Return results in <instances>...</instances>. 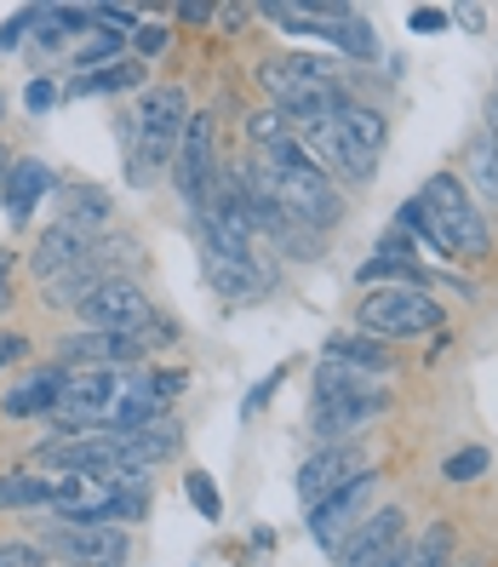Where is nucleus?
<instances>
[{
	"instance_id": "1",
	"label": "nucleus",
	"mask_w": 498,
	"mask_h": 567,
	"mask_svg": "<svg viewBox=\"0 0 498 567\" xmlns=\"http://www.w3.org/2000/svg\"><path fill=\"white\" fill-rule=\"evenodd\" d=\"M395 229L424 236L442 258H487L492 252V229H487L481 207L470 202V189H464L453 173H429L413 202H402Z\"/></svg>"
},
{
	"instance_id": "2",
	"label": "nucleus",
	"mask_w": 498,
	"mask_h": 567,
	"mask_svg": "<svg viewBox=\"0 0 498 567\" xmlns=\"http://www.w3.org/2000/svg\"><path fill=\"white\" fill-rule=\"evenodd\" d=\"M184 126H189L184 86H149L126 126V184H138V189L155 184L184 144Z\"/></svg>"
},
{
	"instance_id": "3",
	"label": "nucleus",
	"mask_w": 498,
	"mask_h": 567,
	"mask_svg": "<svg viewBox=\"0 0 498 567\" xmlns=\"http://www.w3.org/2000/svg\"><path fill=\"white\" fill-rule=\"evenodd\" d=\"M263 166V161H258ZM270 173V166H263ZM270 184H276V202H281V213L292 218V224H304V229H332L344 218V195H339V184H332L315 161H298V166H281V173H270Z\"/></svg>"
},
{
	"instance_id": "4",
	"label": "nucleus",
	"mask_w": 498,
	"mask_h": 567,
	"mask_svg": "<svg viewBox=\"0 0 498 567\" xmlns=\"http://www.w3.org/2000/svg\"><path fill=\"white\" fill-rule=\"evenodd\" d=\"M367 339H413V332H436L442 327V305L424 287H373L355 310Z\"/></svg>"
},
{
	"instance_id": "5",
	"label": "nucleus",
	"mask_w": 498,
	"mask_h": 567,
	"mask_svg": "<svg viewBox=\"0 0 498 567\" xmlns=\"http://www.w3.org/2000/svg\"><path fill=\"white\" fill-rule=\"evenodd\" d=\"M149 344H173V327L166 321H155L149 332H92V327H81L58 344V367L63 373H70V367H81V373L86 367H138Z\"/></svg>"
},
{
	"instance_id": "6",
	"label": "nucleus",
	"mask_w": 498,
	"mask_h": 567,
	"mask_svg": "<svg viewBox=\"0 0 498 567\" xmlns=\"http://www.w3.org/2000/svg\"><path fill=\"white\" fill-rule=\"evenodd\" d=\"M35 545L46 556H58V561H70V567H126V556H132L126 527H86V522L41 527Z\"/></svg>"
},
{
	"instance_id": "7",
	"label": "nucleus",
	"mask_w": 498,
	"mask_h": 567,
	"mask_svg": "<svg viewBox=\"0 0 498 567\" xmlns=\"http://www.w3.org/2000/svg\"><path fill=\"white\" fill-rule=\"evenodd\" d=\"M373 493H378V471H361V476H350L339 493H326L321 505L310 511V539H315L321 550H339L350 533L373 516Z\"/></svg>"
},
{
	"instance_id": "8",
	"label": "nucleus",
	"mask_w": 498,
	"mask_h": 567,
	"mask_svg": "<svg viewBox=\"0 0 498 567\" xmlns=\"http://www.w3.org/2000/svg\"><path fill=\"white\" fill-rule=\"evenodd\" d=\"M75 316H81L92 332H149V327L160 321L155 305H149V292L132 281V276H110Z\"/></svg>"
},
{
	"instance_id": "9",
	"label": "nucleus",
	"mask_w": 498,
	"mask_h": 567,
	"mask_svg": "<svg viewBox=\"0 0 498 567\" xmlns=\"http://www.w3.org/2000/svg\"><path fill=\"white\" fill-rule=\"evenodd\" d=\"M212 138H218V126H212V115L201 110V115H189L184 144H178V155H173V178H178V195H184V207H189V213H201V207H207L212 178H218Z\"/></svg>"
},
{
	"instance_id": "10",
	"label": "nucleus",
	"mask_w": 498,
	"mask_h": 567,
	"mask_svg": "<svg viewBox=\"0 0 498 567\" xmlns=\"http://www.w3.org/2000/svg\"><path fill=\"white\" fill-rule=\"evenodd\" d=\"M298 144H304V155L321 166L326 178H344V184H373V155L361 150V144H350L344 132H339V121H321V126H304L298 132Z\"/></svg>"
},
{
	"instance_id": "11",
	"label": "nucleus",
	"mask_w": 498,
	"mask_h": 567,
	"mask_svg": "<svg viewBox=\"0 0 498 567\" xmlns=\"http://www.w3.org/2000/svg\"><path fill=\"white\" fill-rule=\"evenodd\" d=\"M390 408V395L378 390V384H367V390H350V395H315V408H310V430L321 436V447H332V442H344V436H355L367 419H378Z\"/></svg>"
},
{
	"instance_id": "12",
	"label": "nucleus",
	"mask_w": 498,
	"mask_h": 567,
	"mask_svg": "<svg viewBox=\"0 0 498 567\" xmlns=\"http://www.w3.org/2000/svg\"><path fill=\"white\" fill-rule=\"evenodd\" d=\"M367 464H361V453L350 447V442H332V447H315L310 458H304V471H298V505L304 511H315L326 493H339L350 476H361Z\"/></svg>"
},
{
	"instance_id": "13",
	"label": "nucleus",
	"mask_w": 498,
	"mask_h": 567,
	"mask_svg": "<svg viewBox=\"0 0 498 567\" xmlns=\"http://www.w3.org/2000/svg\"><path fill=\"white\" fill-rule=\"evenodd\" d=\"M402 539H407V516L395 511V505H384V511H373L367 522H361L332 556H339L344 567H373L390 545H402Z\"/></svg>"
},
{
	"instance_id": "14",
	"label": "nucleus",
	"mask_w": 498,
	"mask_h": 567,
	"mask_svg": "<svg viewBox=\"0 0 498 567\" xmlns=\"http://www.w3.org/2000/svg\"><path fill=\"white\" fill-rule=\"evenodd\" d=\"M178 436H184V430H178L173 419L144 424V430H110L121 471H149V464H166V458L178 453Z\"/></svg>"
},
{
	"instance_id": "15",
	"label": "nucleus",
	"mask_w": 498,
	"mask_h": 567,
	"mask_svg": "<svg viewBox=\"0 0 498 567\" xmlns=\"http://www.w3.org/2000/svg\"><path fill=\"white\" fill-rule=\"evenodd\" d=\"M58 184V173L41 161V155H18L12 161V173H7V184H0V202H7V218L12 224H23L29 213H35L41 202H46V189Z\"/></svg>"
},
{
	"instance_id": "16",
	"label": "nucleus",
	"mask_w": 498,
	"mask_h": 567,
	"mask_svg": "<svg viewBox=\"0 0 498 567\" xmlns=\"http://www.w3.org/2000/svg\"><path fill=\"white\" fill-rule=\"evenodd\" d=\"M63 367L52 361V367H35L29 379H18L7 395H0V413L7 419H46L52 408H58V395H63Z\"/></svg>"
},
{
	"instance_id": "17",
	"label": "nucleus",
	"mask_w": 498,
	"mask_h": 567,
	"mask_svg": "<svg viewBox=\"0 0 498 567\" xmlns=\"http://www.w3.org/2000/svg\"><path fill=\"white\" fill-rule=\"evenodd\" d=\"M390 276H395V287H418V247H413L407 229H390V236L378 241V258H367V264L355 270L361 287H378V281H390Z\"/></svg>"
},
{
	"instance_id": "18",
	"label": "nucleus",
	"mask_w": 498,
	"mask_h": 567,
	"mask_svg": "<svg viewBox=\"0 0 498 567\" xmlns=\"http://www.w3.org/2000/svg\"><path fill=\"white\" fill-rule=\"evenodd\" d=\"M92 252V236L86 229H75V224H52L46 236L35 241V252H29V270H35V281H52V276H63L70 264H81Z\"/></svg>"
},
{
	"instance_id": "19",
	"label": "nucleus",
	"mask_w": 498,
	"mask_h": 567,
	"mask_svg": "<svg viewBox=\"0 0 498 567\" xmlns=\"http://www.w3.org/2000/svg\"><path fill=\"white\" fill-rule=\"evenodd\" d=\"M0 511H52V476L46 471L0 476Z\"/></svg>"
},
{
	"instance_id": "20",
	"label": "nucleus",
	"mask_w": 498,
	"mask_h": 567,
	"mask_svg": "<svg viewBox=\"0 0 498 567\" xmlns=\"http://www.w3.org/2000/svg\"><path fill=\"white\" fill-rule=\"evenodd\" d=\"M144 81V63L138 58H121L110 63V70H92V75H70V86H63V97H92V92H126Z\"/></svg>"
},
{
	"instance_id": "21",
	"label": "nucleus",
	"mask_w": 498,
	"mask_h": 567,
	"mask_svg": "<svg viewBox=\"0 0 498 567\" xmlns=\"http://www.w3.org/2000/svg\"><path fill=\"white\" fill-rule=\"evenodd\" d=\"M63 224H75V229H104L110 224V195L104 189H92V184H70L63 189Z\"/></svg>"
},
{
	"instance_id": "22",
	"label": "nucleus",
	"mask_w": 498,
	"mask_h": 567,
	"mask_svg": "<svg viewBox=\"0 0 498 567\" xmlns=\"http://www.w3.org/2000/svg\"><path fill=\"white\" fill-rule=\"evenodd\" d=\"M326 361H344L355 367V373H390V350L373 344V339H350V332H339V339H326Z\"/></svg>"
},
{
	"instance_id": "23",
	"label": "nucleus",
	"mask_w": 498,
	"mask_h": 567,
	"mask_svg": "<svg viewBox=\"0 0 498 567\" xmlns=\"http://www.w3.org/2000/svg\"><path fill=\"white\" fill-rule=\"evenodd\" d=\"M332 121H339V132H344L350 144H361V150L378 161V150H384V115L378 110H367V104H355V97H350V104L332 115Z\"/></svg>"
},
{
	"instance_id": "24",
	"label": "nucleus",
	"mask_w": 498,
	"mask_h": 567,
	"mask_svg": "<svg viewBox=\"0 0 498 567\" xmlns=\"http://www.w3.org/2000/svg\"><path fill=\"white\" fill-rule=\"evenodd\" d=\"M464 166H470V178H476V189L487 195V202H498V132H492V126L470 138V150H464Z\"/></svg>"
},
{
	"instance_id": "25",
	"label": "nucleus",
	"mask_w": 498,
	"mask_h": 567,
	"mask_svg": "<svg viewBox=\"0 0 498 567\" xmlns=\"http://www.w3.org/2000/svg\"><path fill=\"white\" fill-rule=\"evenodd\" d=\"M407 567H453V522H429L407 545Z\"/></svg>"
},
{
	"instance_id": "26",
	"label": "nucleus",
	"mask_w": 498,
	"mask_h": 567,
	"mask_svg": "<svg viewBox=\"0 0 498 567\" xmlns=\"http://www.w3.org/2000/svg\"><path fill=\"white\" fill-rule=\"evenodd\" d=\"M110 63H121V35H110V29H92V35L75 47V70L92 75V70H110Z\"/></svg>"
},
{
	"instance_id": "27",
	"label": "nucleus",
	"mask_w": 498,
	"mask_h": 567,
	"mask_svg": "<svg viewBox=\"0 0 498 567\" xmlns=\"http://www.w3.org/2000/svg\"><path fill=\"white\" fill-rule=\"evenodd\" d=\"M339 52H344V58H373V52H378L373 23L361 18V12H350V18H344V29H339Z\"/></svg>"
},
{
	"instance_id": "28",
	"label": "nucleus",
	"mask_w": 498,
	"mask_h": 567,
	"mask_svg": "<svg viewBox=\"0 0 498 567\" xmlns=\"http://www.w3.org/2000/svg\"><path fill=\"white\" fill-rule=\"evenodd\" d=\"M247 138H252L258 150H270V144H281V138H292V121H287L281 110H258V115L247 121Z\"/></svg>"
},
{
	"instance_id": "29",
	"label": "nucleus",
	"mask_w": 498,
	"mask_h": 567,
	"mask_svg": "<svg viewBox=\"0 0 498 567\" xmlns=\"http://www.w3.org/2000/svg\"><path fill=\"white\" fill-rule=\"evenodd\" d=\"M487 464H492L487 447H464V453H453V458L442 464V482H453V487H458V482H476V476H487Z\"/></svg>"
},
{
	"instance_id": "30",
	"label": "nucleus",
	"mask_w": 498,
	"mask_h": 567,
	"mask_svg": "<svg viewBox=\"0 0 498 567\" xmlns=\"http://www.w3.org/2000/svg\"><path fill=\"white\" fill-rule=\"evenodd\" d=\"M184 493H189V505L201 511L207 522H218V516H224V498H218V487H212V476H207V471H189V476H184Z\"/></svg>"
},
{
	"instance_id": "31",
	"label": "nucleus",
	"mask_w": 498,
	"mask_h": 567,
	"mask_svg": "<svg viewBox=\"0 0 498 567\" xmlns=\"http://www.w3.org/2000/svg\"><path fill=\"white\" fill-rule=\"evenodd\" d=\"M0 567H46V550L23 539H0Z\"/></svg>"
},
{
	"instance_id": "32",
	"label": "nucleus",
	"mask_w": 498,
	"mask_h": 567,
	"mask_svg": "<svg viewBox=\"0 0 498 567\" xmlns=\"http://www.w3.org/2000/svg\"><path fill=\"white\" fill-rule=\"evenodd\" d=\"M58 97H63V92H58V86H52L46 75H35V81L23 86V110H29V115H46V110L58 104Z\"/></svg>"
},
{
	"instance_id": "33",
	"label": "nucleus",
	"mask_w": 498,
	"mask_h": 567,
	"mask_svg": "<svg viewBox=\"0 0 498 567\" xmlns=\"http://www.w3.org/2000/svg\"><path fill=\"white\" fill-rule=\"evenodd\" d=\"M407 29H413V35H442L447 12H442V7H413V12H407Z\"/></svg>"
},
{
	"instance_id": "34",
	"label": "nucleus",
	"mask_w": 498,
	"mask_h": 567,
	"mask_svg": "<svg viewBox=\"0 0 498 567\" xmlns=\"http://www.w3.org/2000/svg\"><path fill=\"white\" fill-rule=\"evenodd\" d=\"M29 29H35V7H29V12H12L7 23H0V52H12V47L29 35Z\"/></svg>"
},
{
	"instance_id": "35",
	"label": "nucleus",
	"mask_w": 498,
	"mask_h": 567,
	"mask_svg": "<svg viewBox=\"0 0 498 567\" xmlns=\"http://www.w3.org/2000/svg\"><path fill=\"white\" fill-rule=\"evenodd\" d=\"M132 41H138V63H144V58H155V52L166 47V29H155V23H144V29H138V35H132Z\"/></svg>"
},
{
	"instance_id": "36",
	"label": "nucleus",
	"mask_w": 498,
	"mask_h": 567,
	"mask_svg": "<svg viewBox=\"0 0 498 567\" xmlns=\"http://www.w3.org/2000/svg\"><path fill=\"white\" fill-rule=\"evenodd\" d=\"M23 350H29V339H23V332H0V367H12Z\"/></svg>"
},
{
	"instance_id": "37",
	"label": "nucleus",
	"mask_w": 498,
	"mask_h": 567,
	"mask_svg": "<svg viewBox=\"0 0 498 567\" xmlns=\"http://www.w3.org/2000/svg\"><path fill=\"white\" fill-rule=\"evenodd\" d=\"M281 379H287V373H281V367H276V373H270V379H263V384H258V390H252V395H247V413H258V408H263V402H270V390H276V384H281Z\"/></svg>"
},
{
	"instance_id": "38",
	"label": "nucleus",
	"mask_w": 498,
	"mask_h": 567,
	"mask_svg": "<svg viewBox=\"0 0 498 567\" xmlns=\"http://www.w3.org/2000/svg\"><path fill=\"white\" fill-rule=\"evenodd\" d=\"M12 305V252H0V310Z\"/></svg>"
},
{
	"instance_id": "39",
	"label": "nucleus",
	"mask_w": 498,
	"mask_h": 567,
	"mask_svg": "<svg viewBox=\"0 0 498 567\" xmlns=\"http://www.w3.org/2000/svg\"><path fill=\"white\" fill-rule=\"evenodd\" d=\"M178 18L184 23H207V18H218V7H195V0H189V7H178Z\"/></svg>"
},
{
	"instance_id": "40",
	"label": "nucleus",
	"mask_w": 498,
	"mask_h": 567,
	"mask_svg": "<svg viewBox=\"0 0 498 567\" xmlns=\"http://www.w3.org/2000/svg\"><path fill=\"white\" fill-rule=\"evenodd\" d=\"M373 567H407V539H402V545H390V550H384Z\"/></svg>"
},
{
	"instance_id": "41",
	"label": "nucleus",
	"mask_w": 498,
	"mask_h": 567,
	"mask_svg": "<svg viewBox=\"0 0 498 567\" xmlns=\"http://www.w3.org/2000/svg\"><path fill=\"white\" fill-rule=\"evenodd\" d=\"M458 23L470 29V35H481V29H487V23H481V7H458Z\"/></svg>"
},
{
	"instance_id": "42",
	"label": "nucleus",
	"mask_w": 498,
	"mask_h": 567,
	"mask_svg": "<svg viewBox=\"0 0 498 567\" xmlns=\"http://www.w3.org/2000/svg\"><path fill=\"white\" fill-rule=\"evenodd\" d=\"M218 23H224V29H241V23H247V7H224Z\"/></svg>"
},
{
	"instance_id": "43",
	"label": "nucleus",
	"mask_w": 498,
	"mask_h": 567,
	"mask_svg": "<svg viewBox=\"0 0 498 567\" xmlns=\"http://www.w3.org/2000/svg\"><path fill=\"white\" fill-rule=\"evenodd\" d=\"M487 126L498 132V86H492V97H487Z\"/></svg>"
},
{
	"instance_id": "44",
	"label": "nucleus",
	"mask_w": 498,
	"mask_h": 567,
	"mask_svg": "<svg viewBox=\"0 0 498 567\" xmlns=\"http://www.w3.org/2000/svg\"><path fill=\"white\" fill-rule=\"evenodd\" d=\"M7 173H12V155H7V150H0V184H7Z\"/></svg>"
},
{
	"instance_id": "45",
	"label": "nucleus",
	"mask_w": 498,
	"mask_h": 567,
	"mask_svg": "<svg viewBox=\"0 0 498 567\" xmlns=\"http://www.w3.org/2000/svg\"><path fill=\"white\" fill-rule=\"evenodd\" d=\"M464 567H481V561H464Z\"/></svg>"
}]
</instances>
